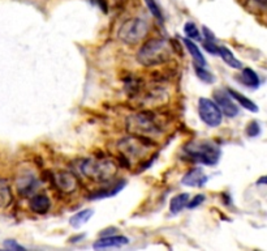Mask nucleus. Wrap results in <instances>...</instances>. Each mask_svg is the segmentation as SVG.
Returning <instances> with one entry per match:
<instances>
[{"label": "nucleus", "instance_id": "nucleus-1", "mask_svg": "<svg viewBox=\"0 0 267 251\" xmlns=\"http://www.w3.org/2000/svg\"><path fill=\"white\" fill-rule=\"evenodd\" d=\"M173 47L167 40L154 38L145 42L137 52L136 59L143 67H157L171 60Z\"/></svg>", "mask_w": 267, "mask_h": 251}, {"label": "nucleus", "instance_id": "nucleus-2", "mask_svg": "<svg viewBox=\"0 0 267 251\" xmlns=\"http://www.w3.org/2000/svg\"><path fill=\"white\" fill-rule=\"evenodd\" d=\"M127 130L131 135L152 140L163 134V123L152 111H141L128 116Z\"/></svg>", "mask_w": 267, "mask_h": 251}, {"label": "nucleus", "instance_id": "nucleus-3", "mask_svg": "<svg viewBox=\"0 0 267 251\" xmlns=\"http://www.w3.org/2000/svg\"><path fill=\"white\" fill-rule=\"evenodd\" d=\"M77 169L81 175L99 183L111 181L118 173V165L111 160L106 159H84L79 163Z\"/></svg>", "mask_w": 267, "mask_h": 251}, {"label": "nucleus", "instance_id": "nucleus-4", "mask_svg": "<svg viewBox=\"0 0 267 251\" xmlns=\"http://www.w3.org/2000/svg\"><path fill=\"white\" fill-rule=\"evenodd\" d=\"M184 153L195 163L213 166L218 164L222 156V150L213 141L193 140L184 147Z\"/></svg>", "mask_w": 267, "mask_h": 251}, {"label": "nucleus", "instance_id": "nucleus-5", "mask_svg": "<svg viewBox=\"0 0 267 251\" xmlns=\"http://www.w3.org/2000/svg\"><path fill=\"white\" fill-rule=\"evenodd\" d=\"M149 33V24L140 17L128 19L120 25L118 37L122 42L127 45H137Z\"/></svg>", "mask_w": 267, "mask_h": 251}, {"label": "nucleus", "instance_id": "nucleus-6", "mask_svg": "<svg viewBox=\"0 0 267 251\" xmlns=\"http://www.w3.org/2000/svg\"><path fill=\"white\" fill-rule=\"evenodd\" d=\"M118 148L123 154L125 161L138 160L146 156V153L152 148V140L140 136H127L118 143Z\"/></svg>", "mask_w": 267, "mask_h": 251}, {"label": "nucleus", "instance_id": "nucleus-7", "mask_svg": "<svg viewBox=\"0 0 267 251\" xmlns=\"http://www.w3.org/2000/svg\"><path fill=\"white\" fill-rule=\"evenodd\" d=\"M198 115L201 120L209 127H219L223 122V114L218 105L210 98L201 97L198 100Z\"/></svg>", "mask_w": 267, "mask_h": 251}, {"label": "nucleus", "instance_id": "nucleus-8", "mask_svg": "<svg viewBox=\"0 0 267 251\" xmlns=\"http://www.w3.org/2000/svg\"><path fill=\"white\" fill-rule=\"evenodd\" d=\"M214 102L218 105L223 115H225L227 118H236L240 114V110L235 104L234 98L228 95V92H225L224 89H218L214 92Z\"/></svg>", "mask_w": 267, "mask_h": 251}, {"label": "nucleus", "instance_id": "nucleus-9", "mask_svg": "<svg viewBox=\"0 0 267 251\" xmlns=\"http://www.w3.org/2000/svg\"><path fill=\"white\" fill-rule=\"evenodd\" d=\"M55 186L64 194H73L79 190V178L70 172H59L54 175Z\"/></svg>", "mask_w": 267, "mask_h": 251}, {"label": "nucleus", "instance_id": "nucleus-10", "mask_svg": "<svg viewBox=\"0 0 267 251\" xmlns=\"http://www.w3.org/2000/svg\"><path fill=\"white\" fill-rule=\"evenodd\" d=\"M129 243V239L125 236H118V234H112V236L100 237L98 241H95L93 247L95 250H103V248H113V247H122Z\"/></svg>", "mask_w": 267, "mask_h": 251}, {"label": "nucleus", "instance_id": "nucleus-11", "mask_svg": "<svg viewBox=\"0 0 267 251\" xmlns=\"http://www.w3.org/2000/svg\"><path fill=\"white\" fill-rule=\"evenodd\" d=\"M207 182V175L201 168H193L181 179V183L189 187H204Z\"/></svg>", "mask_w": 267, "mask_h": 251}, {"label": "nucleus", "instance_id": "nucleus-12", "mask_svg": "<svg viewBox=\"0 0 267 251\" xmlns=\"http://www.w3.org/2000/svg\"><path fill=\"white\" fill-rule=\"evenodd\" d=\"M51 202L46 194H35L29 199V208L31 212L38 214H45L50 211Z\"/></svg>", "mask_w": 267, "mask_h": 251}, {"label": "nucleus", "instance_id": "nucleus-13", "mask_svg": "<svg viewBox=\"0 0 267 251\" xmlns=\"http://www.w3.org/2000/svg\"><path fill=\"white\" fill-rule=\"evenodd\" d=\"M18 191L21 195H30L34 190H35L36 184H38V179L33 173H25L21 177L18 178Z\"/></svg>", "mask_w": 267, "mask_h": 251}, {"label": "nucleus", "instance_id": "nucleus-14", "mask_svg": "<svg viewBox=\"0 0 267 251\" xmlns=\"http://www.w3.org/2000/svg\"><path fill=\"white\" fill-rule=\"evenodd\" d=\"M227 92H228V95L231 96L237 104L241 105L244 109L252 111V113H257V111H258V106H257V105H255L252 100H249V98L246 97V96H244L243 93L237 92V90H235V89H232V88H228Z\"/></svg>", "mask_w": 267, "mask_h": 251}, {"label": "nucleus", "instance_id": "nucleus-15", "mask_svg": "<svg viewBox=\"0 0 267 251\" xmlns=\"http://www.w3.org/2000/svg\"><path fill=\"white\" fill-rule=\"evenodd\" d=\"M182 43H184V46L186 47L188 52L190 54L193 60H195V65L204 66V67H206V59H205L204 54L201 52L200 47H198L195 43V41H190V40H188V38H184V40H182Z\"/></svg>", "mask_w": 267, "mask_h": 251}, {"label": "nucleus", "instance_id": "nucleus-16", "mask_svg": "<svg viewBox=\"0 0 267 251\" xmlns=\"http://www.w3.org/2000/svg\"><path fill=\"white\" fill-rule=\"evenodd\" d=\"M93 214H94V211L90 208H85L82 209V211L77 212L69 218V224L70 227L74 228V229H80L81 227H84L91 217H93Z\"/></svg>", "mask_w": 267, "mask_h": 251}, {"label": "nucleus", "instance_id": "nucleus-17", "mask_svg": "<svg viewBox=\"0 0 267 251\" xmlns=\"http://www.w3.org/2000/svg\"><path fill=\"white\" fill-rule=\"evenodd\" d=\"M218 55L223 59L225 65L230 66L231 68H235V70H241L243 68V63L234 55V52L228 49V47L219 46Z\"/></svg>", "mask_w": 267, "mask_h": 251}, {"label": "nucleus", "instance_id": "nucleus-18", "mask_svg": "<svg viewBox=\"0 0 267 251\" xmlns=\"http://www.w3.org/2000/svg\"><path fill=\"white\" fill-rule=\"evenodd\" d=\"M190 195L188 193H181L179 195L173 196L170 202V212L172 214H177L182 211L184 208H186Z\"/></svg>", "mask_w": 267, "mask_h": 251}, {"label": "nucleus", "instance_id": "nucleus-19", "mask_svg": "<svg viewBox=\"0 0 267 251\" xmlns=\"http://www.w3.org/2000/svg\"><path fill=\"white\" fill-rule=\"evenodd\" d=\"M13 195L8 182L0 178V208H8L12 204Z\"/></svg>", "mask_w": 267, "mask_h": 251}, {"label": "nucleus", "instance_id": "nucleus-20", "mask_svg": "<svg viewBox=\"0 0 267 251\" xmlns=\"http://www.w3.org/2000/svg\"><path fill=\"white\" fill-rule=\"evenodd\" d=\"M241 81L245 84L246 86L249 88H258L259 84H261V80H259L258 75L255 74L252 68H244L243 74H241Z\"/></svg>", "mask_w": 267, "mask_h": 251}, {"label": "nucleus", "instance_id": "nucleus-21", "mask_svg": "<svg viewBox=\"0 0 267 251\" xmlns=\"http://www.w3.org/2000/svg\"><path fill=\"white\" fill-rule=\"evenodd\" d=\"M193 67H195L196 75L201 81H204L205 84H213L215 81V77L213 76V74L209 70H206V67L198 65H193Z\"/></svg>", "mask_w": 267, "mask_h": 251}, {"label": "nucleus", "instance_id": "nucleus-22", "mask_svg": "<svg viewBox=\"0 0 267 251\" xmlns=\"http://www.w3.org/2000/svg\"><path fill=\"white\" fill-rule=\"evenodd\" d=\"M143 2H145L146 7L149 8V11L152 15V17L158 20L159 22H163L164 21L163 11H162V8L159 7V4L157 3V0H143Z\"/></svg>", "mask_w": 267, "mask_h": 251}, {"label": "nucleus", "instance_id": "nucleus-23", "mask_svg": "<svg viewBox=\"0 0 267 251\" xmlns=\"http://www.w3.org/2000/svg\"><path fill=\"white\" fill-rule=\"evenodd\" d=\"M184 33H185L186 38L190 41H200L201 40V34H200V30H198V28L196 26L195 22H186L185 25H184Z\"/></svg>", "mask_w": 267, "mask_h": 251}, {"label": "nucleus", "instance_id": "nucleus-24", "mask_svg": "<svg viewBox=\"0 0 267 251\" xmlns=\"http://www.w3.org/2000/svg\"><path fill=\"white\" fill-rule=\"evenodd\" d=\"M246 134L250 136V138H257L261 134V125L257 120H253V122L249 123L248 129H246Z\"/></svg>", "mask_w": 267, "mask_h": 251}, {"label": "nucleus", "instance_id": "nucleus-25", "mask_svg": "<svg viewBox=\"0 0 267 251\" xmlns=\"http://www.w3.org/2000/svg\"><path fill=\"white\" fill-rule=\"evenodd\" d=\"M205 199H206V196H205L204 194H198V195H196L193 199H189L188 204H186V208L188 209L197 208V207H200V205L205 202Z\"/></svg>", "mask_w": 267, "mask_h": 251}, {"label": "nucleus", "instance_id": "nucleus-26", "mask_svg": "<svg viewBox=\"0 0 267 251\" xmlns=\"http://www.w3.org/2000/svg\"><path fill=\"white\" fill-rule=\"evenodd\" d=\"M204 49L206 50L207 52L213 54V55H218L219 52V46L216 45V42H213V41H206L205 40L204 42Z\"/></svg>", "mask_w": 267, "mask_h": 251}, {"label": "nucleus", "instance_id": "nucleus-27", "mask_svg": "<svg viewBox=\"0 0 267 251\" xmlns=\"http://www.w3.org/2000/svg\"><path fill=\"white\" fill-rule=\"evenodd\" d=\"M4 247L8 248V250H13V251L25 250L24 246L17 243V241H15V239H6V241H4Z\"/></svg>", "mask_w": 267, "mask_h": 251}, {"label": "nucleus", "instance_id": "nucleus-28", "mask_svg": "<svg viewBox=\"0 0 267 251\" xmlns=\"http://www.w3.org/2000/svg\"><path fill=\"white\" fill-rule=\"evenodd\" d=\"M90 2L91 3L97 4L103 12H107V10H108V7H107V0H90Z\"/></svg>", "mask_w": 267, "mask_h": 251}, {"label": "nucleus", "instance_id": "nucleus-29", "mask_svg": "<svg viewBox=\"0 0 267 251\" xmlns=\"http://www.w3.org/2000/svg\"><path fill=\"white\" fill-rule=\"evenodd\" d=\"M116 233H118V229H116V228H108V229H104V232L100 233V237L112 236V234H116Z\"/></svg>", "mask_w": 267, "mask_h": 251}, {"label": "nucleus", "instance_id": "nucleus-30", "mask_svg": "<svg viewBox=\"0 0 267 251\" xmlns=\"http://www.w3.org/2000/svg\"><path fill=\"white\" fill-rule=\"evenodd\" d=\"M84 238H85V234H81V236L72 237V238H70V242H72V243H76V242H80L81 239H84Z\"/></svg>", "mask_w": 267, "mask_h": 251}, {"label": "nucleus", "instance_id": "nucleus-31", "mask_svg": "<svg viewBox=\"0 0 267 251\" xmlns=\"http://www.w3.org/2000/svg\"><path fill=\"white\" fill-rule=\"evenodd\" d=\"M257 2H259V3H261L262 6H264V4H266V0H257Z\"/></svg>", "mask_w": 267, "mask_h": 251}]
</instances>
